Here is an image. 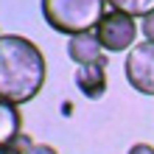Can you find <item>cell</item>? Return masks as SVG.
Returning a JSON list of instances; mask_svg holds the SVG:
<instances>
[{
	"label": "cell",
	"instance_id": "1",
	"mask_svg": "<svg viewBox=\"0 0 154 154\" xmlns=\"http://www.w3.org/2000/svg\"><path fill=\"white\" fill-rule=\"evenodd\" d=\"M45 73L48 67L37 42L17 34H0V101L20 106L37 98Z\"/></svg>",
	"mask_w": 154,
	"mask_h": 154
},
{
	"label": "cell",
	"instance_id": "2",
	"mask_svg": "<svg viewBox=\"0 0 154 154\" xmlns=\"http://www.w3.org/2000/svg\"><path fill=\"white\" fill-rule=\"evenodd\" d=\"M106 0H42V17L56 34L76 37L84 31H95Z\"/></svg>",
	"mask_w": 154,
	"mask_h": 154
},
{
	"label": "cell",
	"instance_id": "3",
	"mask_svg": "<svg viewBox=\"0 0 154 154\" xmlns=\"http://www.w3.org/2000/svg\"><path fill=\"white\" fill-rule=\"evenodd\" d=\"M137 34H140V28H137V23H134V17L123 14V11H115V8L104 11L101 20H98V25H95L98 42H101V48L109 51V53L132 51Z\"/></svg>",
	"mask_w": 154,
	"mask_h": 154
},
{
	"label": "cell",
	"instance_id": "4",
	"mask_svg": "<svg viewBox=\"0 0 154 154\" xmlns=\"http://www.w3.org/2000/svg\"><path fill=\"white\" fill-rule=\"evenodd\" d=\"M123 73L132 90H137L143 95H154V42L143 39L134 45L126 56Z\"/></svg>",
	"mask_w": 154,
	"mask_h": 154
},
{
	"label": "cell",
	"instance_id": "5",
	"mask_svg": "<svg viewBox=\"0 0 154 154\" xmlns=\"http://www.w3.org/2000/svg\"><path fill=\"white\" fill-rule=\"evenodd\" d=\"M67 56L76 65H104L106 67V56H104V48L98 42L95 31H84V34L70 37L67 39Z\"/></svg>",
	"mask_w": 154,
	"mask_h": 154
},
{
	"label": "cell",
	"instance_id": "6",
	"mask_svg": "<svg viewBox=\"0 0 154 154\" xmlns=\"http://www.w3.org/2000/svg\"><path fill=\"white\" fill-rule=\"evenodd\" d=\"M76 90L90 101H98L106 93V67L104 65H76Z\"/></svg>",
	"mask_w": 154,
	"mask_h": 154
},
{
	"label": "cell",
	"instance_id": "7",
	"mask_svg": "<svg viewBox=\"0 0 154 154\" xmlns=\"http://www.w3.org/2000/svg\"><path fill=\"white\" fill-rule=\"evenodd\" d=\"M23 132V118L14 104L0 101V149H11Z\"/></svg>",
	"mask_w": 154,
	"mask_h": 154
},
{
	"label": "cell",
	"instance_id": "8",
	"mask_svg": "<svg viewBox=\"0 0 154 154\" xmlns=\"http://www.w3.org/2000/svg\"><path fill=\"white\" fill-rule=\"evenodd\" d=\"M106 6L115 8V11H123V14H129L134 17V20H143L146 14L154 11V0H106Z\"/></svg>",
	"mask_w": 154,
	"mask_h": 154
},
{
	"label": "cell",
	"instance_id": "9",
	"mask_svg": "<svg viewBox=\"0 0 154 154\" xmlns=\"http://www.w3.org/2000/svg\"><path fill=\"white\" fill-rule=\"evenodd\" d=\"M140 31H143V39L154 42V11H151V14H146V17L140 20Z\"/></svg>",
	"mask_w": 154,
	"mask_h": 154
},
{
	"label": "cell",
	"instance_id": "10",
	"mask_svg": "<svg viewBox=\"0 0 154 154\" xmlns=\"http://www.w3.org/2000/svg\"><path fill=\"white\" fill-rule=\"evenodd\" d=\"M31 146H34V143H31V137H28V134H23V132H20V137L14 140V146H11V149H14L17 154H25V151L31 149Z\"/></svg>",
	"mask_w": 154,
	"mask_h": 154
},
{
	"label": "cell",
	"instance_id": "11",
	"mask_svg": "<svg viewBox=\"0 0 154 154\" xmlns=\"http://www.w3.org/2000/svg\"><path fill=\"white\" fill-rule=\"evenodd\" d=\"M25 154H59V151L53 149V146H48V143H34Z\"/></svg>",
	"mask_w": 154,
	"mask_h": 154
},
{
	"label": "cell",
	"instance_id": "12",
	"mask_svg": "<svg viewBox=\"0 0 154 154\" xmlns=\"http://www.w3.org/2000/svg\"><path fill=\"white\" fill-rule=\"evenodd\" d=\"M126 154H154V146H149V143H134Z\"/></svg>",
	"mask_w": 154,
	"mask_h": 154
},
{
	"label": "cell",
	"instance_id": "13",
	"mask_svg": "<svg viewBox=\"0 0 154 154\" xmlns=\"http://www.w3.org/2000/svg\"><path fill=\"white\" fill-rule=\"evenodd\" d=\"M0 154H17L14 149H0Z\"/></svg>",
	"mask_w": 154,
	"mask_h": 154
}]
</instances>
